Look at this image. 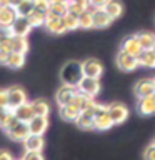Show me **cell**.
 I'll list each match as a JSON object with an SVG mask.
<instances>
[{
	"label": "cell",
	"mask_w": 155,
	"mask_h": 160,
	"mask_svg": "<svg viewBox=\"0 0 155 160\" xmlns=\"http://www.w3.org/2000/svg\"><path fill=\"white\" fill-rule=\"evenodd\" d=\"M60 78H62L63 83L68 85H75L77 87L78 82L83 78V70H82V63L75 62V60H70L62 67L60 70Z\"/></svg>",
	"instance_id": "obj_1"
},
{
	"label": "cell",
	"mask_w": 155,
	"mask_h": 160,
	"mask_svg": "<svg viewBox=\"0 0 155 160\" xmlns=\"http://www.w3.org/2000/svg\"><path fill=\"white\" fill-rule=\"evenodd\" d=\"M115 63H117V67L122 70V72H133V70L138 68V58L135 57V55H130L127 52H123V50H120L117 53V58H115Z\"/></svg>",
	"instance_id": "obj_2"
},
{
	"label": "cell",
	"mask_w": 155,
	"mask_h": 160,
	"mask_svg": "<svg viewBox=\"0 0 155 160\" xmlns=\"http://www.w3.org/2000/svg\"><path fill=\"white\" fill-rule=\"evenodd\" d=\"M107 110L110 113V117H112L113 123L118 125V123H123L125 120L128 118V108L127 105H123L122 102H112L107 105Z\"/></svg>",
	"instance_id": "obj_3"
},
{
	"label": "cell",
	"mask_w": 155,
	"mask_h": 160,
	"mask_svg": "<svg viewBox=\"0 0 155 160\" xmlns=\"http://www.w3.org/2000/svg\"><path fill=\"white\" fill-rule=\"evenodd\" d=\"M5 133H7V137L10 140H15V142H23V140L30 135L28 123L27 122H17V123H13L10 128L5 130Z\"/></svg>",
	"instance_id": "obj_4"
},
{
	"label": "cell",
	"mask_w": 155,
	"mask_h": 160,
	"mask_svg": "<svg viewBox=\"0 0 155 160\" xmlns=\"http://www.w3.org/2000/svg\"><path fill=\"white\" fill-rule=\"evenodd\" d=\"M78 92H83L90 95V97H97V95L100 93V78H93V77H85L78 82L77 85Z\"/></svg>",
	"instance_id": "obj_5"
},
{
	"label": "cell",
	"mask_w": 155,
	"mask_h": 160,
	"mask_svg": "<svg viewBox=\"0 0 155 160\" xmlns=\"http://www.w3.org/2000/svg\"><path fill=\"white\" fill-rule=\"evenodd\" d=\"M78 92V88L75 87V85H68V83H63L62 87L57 90V93H55V102L58 103V107H62V105H67L73 100L75 93Z\"/></svg>",
	"instance_id": "obj_6"
},
{
	"label": "cell",
	"mask_w": 155,
	"mask_h": 160,
	"mask_svg": "<svg viewBox=\"0 0 155 160\" xmlns=\"http://www.w3.org/2000/svg\"><path fill=\"white\" fill-rule=\"evenodd\" d=\"M7 93H8V107L12 110L27 102V92H25L20 85H12V87H8Z\"/></svg>",
	"instance_id": "obj_7"
},
{
	"label": "cell",
	"mask_w": 155,
	"mask_h": 160,
	"mask_svg": "<svg viewBox=\"0 0 155 160\" xmlns=\"http://www.w3.org/2000/svg\"><path fill=\"white\" fill-rule=\"evenodd\" d=\"M93 120H95V130H100V132H105V130L112 128L115 125L112 117H110V113H108V110H107V105H105L100 112L95 113Z\"/></svg>",
	"instance_id": "obj_8"
},
{
	"label": "cell",
	"mask_w": 155,
	"mask_h": 160,
	"mask_svg": "<svg viewBox=\"0 0 155 160\" xmlns=\"http://www.w3.org/2000/svg\"><path fill=\"white\" fill-rule=\"evenodd\" d=\"M82 70L85 77H93V78H100L103 73V67L98 60L95 58H87L82 62Z\"/></svg>",
	"instance_id": "obj_9"
},
{
	"label": "cell",
	"mask_w": 155,
	"mask_h": 160,
	"mask_svg": "<svg viewBox=\"0 0 155 160\" xmlns=\"http://www.w3.org/2000/svg\"><path fill=\"white\" fill-rule=\"evenodd\" d=\"M43 27L47 28L50 33H53V35H60V33L67 32L63 17H55V15H50V13H47V20H45Z\"/></svg>",
	"instance_id": "obj_10"
},
{
	"label": "cell",
	"mask_w": 155,
	"mask_h": 160,
	"mask_svg": "<svg viewBox=\"0 0 155 160\" xmlns=\"http://www.w3.org/2000/svg\"><path fill=\"white\" fill-rule=\"evenodd\" d=\"M27 123H28L30 133L33 135H43L48 128V118L43 117V115H33Z\"/></svg>",
	"instance_id": "obj_11"
},
{
	"label": "cell",
	"mask_w": 155,
	"mask_h": 160,
	"mask_svg": "<svg viewBox=\"0 0 155 160\" xmlns=\"http://www.w3.org/2000/svg\"><path fill=\"white\" fill-rule=\"evenodd\" d=\"M133 93H135V97H138V98L155 93V80L153 78L138 80V82L135 83V87H133Z\"/></svg>",
	"instance_id": "obj_12"
},
{
	"label": "cell",
	"mask_w": 155,
	"mask_h": 160,
	"mask_svg": "<svg viewBox=\"0 0 155 160\" xmlns=\"http://www.w3.org/2000/svg\"><path fill=\"white\" fill-rule=\"evenodd\" d=\"M3 45L7 47L10 52H20V53H27L28 50V42L27 37H20V35H12L7 42H3Z\"/></svg>",
	"instance_id": "obj_13"
},
{
	"label": "cell",
	"mask_w": 155,
	"mask_h": 160,
	"mask_svg": "<svg viewBox=\"0 0 155 160\" xmlns=\"http://www.w3.org/2000/svg\"><path fill=\"white\" fill-rule=\"evenodd\" d=\"M17 17L18 13L13 5H0V27H12Z\"/></svg>",
	"instance_id": "obj_14"
},
{
	"label": "cell",
	"mask_w": 155,
	"mask_h": 160,
	"mask_svg": "<svg viewBox=\"0 0 155 160\" xmlns=\"http://www.w3.org/2000/svg\"><path fill=\"white\" fill-rule=\"evenodd\" d=\"M12 33L13 35H20V37H27V35L32 32V23H30V20H28V17H18L15 18V22L12 23Z\"/></svg>",
	"instance_id": "obj_15"
},
{
	"label": "cell",
	"mask_w": 155,
	"mask_h": 160,
	"mask_svg": "<svg viewBox=\"0 0 155 160\" xmlns=\"http://www.w3.org/2000/svg\"><path fill=\"white\" fill-rule=\"evenodd\" d=\"M137 110H138L140 115H145V117H148V115H153V113H155V93L138 98Z\"/></svg>",
	"instance_id": "obj_16"
},
{
	"label": "cell",
	"mask_w": 155,
	"mask_h": 160,
	"mask_svg": "<svg viewBox=\"0 0 155 160\" xmlns=\"http://www.w3.org/2000/svg\"><path fill=\"white\" fill-rule=\"evenodd\" d=\"M93 13V27L95 28H107L110 27V23L113 22V18L105 12V8H93L92 10Z\"/></svg>",
	"instance_id": "obj_17"
},
{
	"label": "cell",
	"mask_w": 155,
	"mask_h": 160,
	"mask_svg": "<svg viewBox=\"0 0 155 160\" xmlns=\"http://www.w3.org/2000/svg\"><path fill=\"white\" fill-rule=\"evenodd\" d=\"M120 50H123V52H127L130 55H135V57H138L140 52H142V45H140L137 35H130V37H127L122 42V47H120Z\"/></svg>",
	"instance_id": "obj_18"
},
{
	"label": "cell",
	"mask_w": 155,
	"mask_h": 160,
	"mask_svg": "<svg viewBox=\"0 0 155 160\" xmlns=\"http://www.w3.org/2000/svg\"><path fill=\"white\" fill-rule=\"evenodd\" d=\"M43 145H45V140H43L42 135L30 133L28 137L23 140V147H25V150H28V152H42Z\"/></svg>",
	"instance_id": "obj_19"
},
{
	"label": "cell",
	"mask_w": 155,
	"mask_h": 160,
	"mask_svg": "<svg viewBox=\"0 0 155 160\" xmlns=\"http://www.w3.org/2000/svg\"><path fill=\"white\" fill-rule=\"evenodd\" d=\"M13 115H15V118H17L18 122H28V120L35 115V112L32 108V103L25 102V103L13 108Z\"/></svg>",
	"instance_id": "obj_20"
},
{
	"label": "cell",
	"mask_w": 155,
	"mask_h": 160,
	"mask_svg": "<svg viewBox=\"0 0 155 160\" xmlns=\"http://www.w3.org/2000/svg\"><path fill=\"white\" fill-rule=\"evenodd\" d=\"M18 120L15 118L13 115V110L10 107H0V128L7 130L10 128L13 123H17Z\"/></svg>",
	"instance_id": "obj_21"
},
{
	"label": "cell",
	"mask_w": 155,
	"mask_h": 160,
	"mask_svg": "<svg viewBox=\"0 0 155 160\" xmlns=\"http://www.w3.org/2000/svg\"><path fill=\"white\" fill-rule=\"evenodd\" d=\"M80 112H82V110H80L77 105H73L72 102L60 107V117H62L63 120H67V122H75L77 117L80 115Z\"/></svg>",
	"instance_id": "obj_22"
},
{
	"label": "cell",
	"mask_w": 155,
	"mask_h": 160,
	"mask_svg": "<svg viewBox=\"0 0 155 160\" xmlns=\"http://www.w3.org/2000/svg\"><path fill=\"white\" fill-rule=\"evenodd\" d=\"M138 63L142 67H147V68H153L155 67V48H147V50H142L138 55Z\"/></svg>",
	"instance_id": "obj_23"
},
{
	"label": "cell",
	"mask_w": 155,
	"mask_h": 160,
	"mask_svg": "<svg viewBox=\"0 0 155 160\" xmlns=\"http://www.w3.org/2000/svg\"><path fill=\"white\" fill-rule=\"evenodd\" d=\"M78 128L82 130H93L95 128V120H93V115H90L87 112H80V115L75 120Z\"/></svg>",
	"instance_id": "obj_24"
},
{
	"label": "cell",
	"mask_w": 155,
	"mask_h": 160,
	"mask_svg": "<svg viewBox=\"0 0 155 160\" xmlns=\"http://www.w3.org/2000/svg\"><path fill=\"white\" fill-rule=\"evenodd\" d=\"M103 8H105V12H107L113 20L118 18L120 15L123 13V5L120 3L118 0H108V2L103 5Z\"/></svg>",
	"instance_id": "obj_25"
},
{
	"label": "cell",
	"mask_w": 155,
	"mask_h": 160,
	"mask_svg": "<svg viewBox=\"0 0 155 160\" xmlns=\"http://www.w3.org/2000/svg\"><path fill=\"white\" fill-rule=\"evenodd\" d=\"M25 65V53H20V52H12L10 57L7 60V67L12 68V70H18Z\"/></svg>",
	"instance_id": "obj_26"
},
{
	"label": "cell",
	"mask_w": 155,
	"mask_h": 160,
	"mask_svg": "<svg viewBox=\"0 0 155 160\" xmlns=\"http://www.w3.org/2000/svg\"><path fill=\"white\" fill-rule=\"evenodd\" d=\"M28 20L32 23V27H43L45 25V20H47V12H42L38 8H33L32 13L28 15Z\"/></svg>",
	"instance_id": "obj_27"
},
{
	"label": "cell",
	"mask_w": 155,
	"mask_h": 160,
	"mask_svg": "<svg viewBox=\"0 0 155 160\" xmlns=\"http://www.w3.org/2000/svg\"><path fill=\"white\" fill-rule=\"evenodd\" d=\"M30 103H32V108H33L35 115H43V117H48V113H50V105H48L47 100L37 98V100H33V102H30Z\"/></svg>",
	"instance_id": "obj_28"
},
{
	"label": "cell",
	"mask_w": 155,
	"mask_h": 160,
	"mask_svg": "<svg viewBox=\"0 0 155 160\" xmlns=\"http://www.w3.org/2000/svg\"><path fill=\"white\" fill-rule=\"evenodd\" d=\"M90 8V2L88 0H70L68 2V12H72L75 15H80L82 12Z\"/></svg>",
	"instance_id": "obj_29"
},
{
	"label": "cell",
	"mask_w": 155,
	"mask_h": 160,
	"mask_svg": "<svg viewBox=\"0 0 155 160\" xmlns=\"http://www.w3.org/2000/svg\"><path fill=\"white\" fill-rule=\"evenodd\" d=\"M93 98L95 97H90V95L83 93V92H77V93H75V97H73V100H72V103L77 105L80 110H85V108H87V105L92 102Z\"/></svg>",
	"instance_id": "obj_30"
},
{
	"label": "cell",
	"mask_w": 155,
	"mask_h": 160,
	"mask_svg": "<svg viewBox=\"0 0 155 160\" xmlns=\"http://www.w3.org/2000/svg\"><path fill=\"white\" fill-rule=\"evenodd\" d=\"M137 38H138V42H140V45H142L143 50L153 48V43H155V35L153 33H150V32H140V33H137Z\"/></svg>",
	"instance_id": "obj_31"
},
{
	"label": "cell",
	"mask_w": 155,
	"mask_h": 160,
	"mask_svg": "<svg viewBox=\"0 0 155 160\" xmlns=\"http://www.w3.org/2000/svg\"><path fill=\"white\" fill-rule=\"evenodd\" d=\"M78 23H80V28H85V30H88V28H92L93 27V13H92V10H85V12H82L78 15Z\"/></svg>",
	"instance_id": "obj_32"
},
{
	"label": "cell",
	"mask_w": 155,
	"mask_h": 160,
	"mask_svg": "<svg viewBox=\"0 0 155 160\" xmlns=\"http://www.w3.org/2000/svg\"><path fill=\"white\" fill-rule=\"evenodd\" d=\"M68 12V2H55L50 5V10L47 13L55 15V17H63Z\"/></svg>",
	"instance_id": "obj_33"
},
{
	"label": "cell",
	"mask_w": 155,
	"mask_h": 160,
	"mask_svg": "<svg viewBox=\"0 0 155 160\" xmlns=\"http://www.w3.org/2000/svg\"><path fill=\"white\" fill-rule=\"evenodd\" d=\"M15 8H17V13L20 17H28L32 13V10L35 8V3H33V0H22Z\"/></svg>",
	"instance_id": "obj_34"
},
{
	"label": "cell",
	"mask_w": 155,
	"mask_h": 160,
	"mask_svg": "<svg viewBox=\"0 0 155 160\" xmlns=\"http://www.w3.org/2000/svg\"><path fill=\"white\" fill-rule=\"evenodd\" d=\"M63 22H65V27H67V32L68 30H77L80 28V23H78V15H75L72 12H67L63 15Z\"/></svg>",
	"instance_id": "obj_35"
},
{
	"label": "cell",
	"mask_w": 155,
	"mask_h": 160,
	"mask_svg": "<svg viewBox=\"0 0 155 160\" xmlns=\"http://www.w3.org/2000/svg\"><path fill=\"white\" fill-rule=\"evenodd\" d=\"M33 3H35V8L42 10V12H48L50 5H52V0H33Z\"/></svg>",
	"instance_id": "obj_36"
},
{
	"label": "cell",
	"mask_w": 155,
	"mask_h": 160,
	"mask_svg": "<svg viewBox=\"0 0 155 160\" xmlns=\"http://www.w3.org/2000/svg\"><path fill=\"white\" fill-rule=\"evenodd\" d=\"M10 53L12 52H10L3 43H0V65H7V60L10 57Z\"/></svg>",
	"instance_id": "obj_37"
},
{
	"label": "cell",
	"mask_w": 155,
	"mask_h": 160,
	"mask_svg": "<svg viewBox=\"0 0 155 160\" xmlns=\"http://www.w3.org/2000/svg\"><path fill=\"white\" fill-rule=\"evenodd\" d=\"M22 160H45L42 152H28V150H25Z\"/></svg>",
	"instance_id": "obj_38"
},
{
	"label": "cell",
	"mask_w": 155,
	"mask_h": 160,
	"mask_svg": "<svg viewBox=\"0 0 155 160\" xmlns=\"http://www.w3.org/2000/svg\"><path fill=\"white\" fill-rule=\"evenodd\" d=\"M12 35L13 33H12V28H10V27H0V43L7 42Z\"/></svg>",
	"instance_id": "obj_39"
},
{
	"label": "cell",
	"mask_w": 155,
	"mask_h": 160,
	"mask_svg": "<svg viewBox=\"0 0 155 160\" xmlns=\"http://www.w3.org/2000/svg\"><path fill=\"white\" fill-rule=\"evenodd\" d=\"M143 160H155V145L153 143H150L143 150Z\"/></svg>",
	"instance_id": "obj_40"
},
{
	"label": "cell",
	"mask_w": 155,
	"mask_h": 160,
	"mask_svg": "<svg viewBox=\"0 0 155 160\" xmlns=\"http://www.w3.org/2000/svg\"><path fill=\"white\" fill-rule=\"evenodd\" d=\"M0 107H8V93H7V88H0Z\"/></svg>",
	"instance_id": "obj_41"
},
{
	"label": "cell",
	"mask_w": 155,
	"mask_h": 160,
	"mask_svg": "<svg viewBox=\"0 0 155 160\" xmlns=\"http://www.w3.org/2000/svg\"><path fill=\"white\" fill-rule=\"evenodd\" d=\"M88 2H90V7L92 8H102L108 0H88Z\"/></svg>",
	"instance_id": "obj_42"
},
{
	"label": "cell",
	"mask_w": 155,
	"mask_h": 160,
	"mask_svg": "<svg viewBox=\"0 0 155 160\" xmlns=\"http://www.w3.org/2000/svg\"><path fill=\"white\" fill-rule=\"evenodd\" d=\"M0 160H13V157L7 150H0Z\"/></svg>",
	"instance_id": "obj_43"
},
{
	"label": "cell",
	"mask_w": 155,
	"mask_h": 160,
	"mask_svg": "<svg viewBox=\"0 0 155 160\" xmlns=\"http://www.w3.org/2000/svg\"><path fill=\"white\" fill-rule=\"evenodd\" d=\"M20 2L22 0H2V5H13V7H17Z\"/></svg>",
	"instance_id": "obj_44"
},
{
	"label": "cell",
	"mask_w": 155,
	"mask_h": 160,
	"mask_svg": "<svg viewBox=\"0 0 155 160\" xmlns=\"http://www.w3.org/2000/svg\"><path fill=\"white\" fill-rule=\"evenodd\" d=\"M55 2H67V0H52V3H55Z\"/></svg>",
	"instance_id": "obj_45"
},
{
	"label": "cell",
	"mask_w": 155,
	"mask_h": 160,
	"mask_svg": "<svg viewBox=\"0 0 155 160\" xmlns=\"http://www.w3.org/2000/svg\"><path fill=\"white\" fill-rule=\"evenodd\" d=\"M152 143H153V145H155V138H153V142H152Z\"/></svg>",
	"instance_id": "obj_46"
},
{
	"label": "cell",
	"mask_w": 155,
	"mask_h": 160,
	"mask_svg": "<svg viewBox=\"0 0 155 160\" xmlns=\"http://www.w3.org/2000/svg\"><path fill=\"white\" fill-rule=\"evenodd\" d=\"M0 5H2V0H0Z\"/></svg>",
	"instance_id": "obj_47"
},
{
	"label": "cell",
	"mask_w": 155,
	"mask_h": 160,
	"mask_svg": "<svg viewBox=\"0 0 155 160\" xmlns=\"http://www.w3.org/2000/svg\"><path fill=\"white\" fill-rule=\"evenodd\" d=\"M153 48H155V43H153Z\"/></svg>",
	"instance_id": "obj_48"
},
{
	"label": "cell",
	"mask_w": 155,
	"mask_h": 160,
	"mask_svg": "<svg viewBox=\"0 0 155 160\" xmlns=\"http://www.w3.org/2000/svg\"><path fill=\"white\" fill-rule=\"evenodd\" d=\"M67 2H70V0H67Z\"/></svg>",
	"instance_id": "obj_49"
},
{
	"label": "cell",
	"mask_w": 155,
	"mask_h": 160,
	"mask_svg": "<svg viewBox=\"0 0 155 160\" xmlns=\"http://www.w3.org/2000/svg\"><path fill=\"white\" fill-rule=\"evenodd\" d=\"M153 80H155V77H153Z\"/></svg>",
	"instance_id": "obj_50"
},
{
	"label": "cell",
	"mask_w": 155,
	"mask_h": 160,
	"mask_svg": "<svg viewBox=\"0 0 155 160\" xmlns=\"http://www.w3.org/2000/svg\"><path fill=\"white\" fill-rule=\"evenodd\" d=\"M20 160H22V158H20Z\"/></svg>",
	"instance_id": "obj_51"
}]
</instances>
